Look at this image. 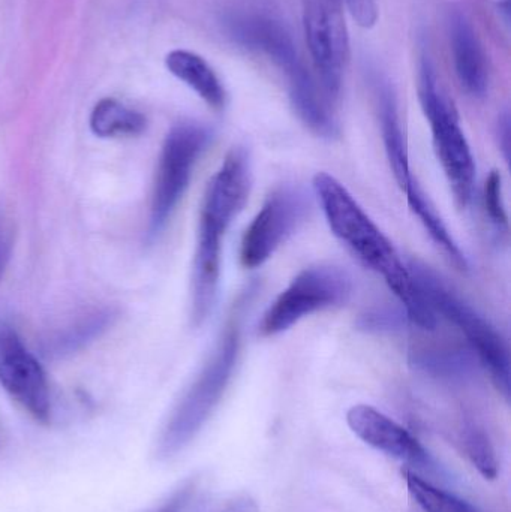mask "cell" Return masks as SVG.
Masks as SVG:
<instances>
[{"mask_svg": "<svg viewBox=\"0 0 511 512\" xmlns=\"http://www.w3.org/2000/svg\"><path fill=\"white\" fill-rule=\"evenodd\" d=\"M498 144H500L501 152H503L504 159L507 164L510 162V147H511V122L509 111H504L498 119L497 126Z\"/></svg>", "mask_w": 511, "mask_h": 512, "instance_id": "d4e9b609", "label": "cell"}, {"mask_svg": "<svg viewBox=\"0 0 511 512\" xmlns=\"http://www.w3.org/2000/svg\"><path fill=\"white\" fill-rule=\"evenodd\" d=\"M224 27L233 41L272 60L285 77L302 68L293 36L278 18L261 12H233L224 18Z\"/></svg>", "mask_w": 511, "mask_h": 512, "instance_id": "8fae6325", "label": "cell"}, {"mask_svg": "<svg viewBox=\"0 0 511 512\" xmlns=\"http://www.w3.org/2000/svg\"><path fill=\"white\" fill-rule=\"evenodd\" d=\"M195 490H197V481H185L161 507L150 512H183L188 507L191 499L194 498Z\"/></svg>", "mask_w": 511, "mask_h": 512, "instance_id": "cb8c5ba5", "label": "cell"}, {"mask_svg": "<svg viewBox=\"0 0 511 512\" xmlns=\"http://www.w3.org/2000/svg\"><path fill=\"white\" fill-rule=\"evenodd\" d=\"M464 448L474 468L486 478L494 480L498 475V462L488 435L477 427L470 426L464 432Z\"/></svg>", "mask_w": 511, "mask_h": 512, "instance_id": "44dd1931", "label": "cell"}, {"mask_svg": "<svg viewBox=\"0 0 511 512\" xmlns=\"http://www.w3.org/2000/svg\"><path fill=\"white\" fill-rule=\"evenodd\" d=\"M251 161L245 147H233L207 185L201 204L192 267V321L203 325L215 307L221 279L222 240L242 212L251 191Z\"/></svg>", "mask_w": 511, "mask_h": 512, "instance_id": "7a4b0ae2", "label": "cell"}, {"mask_svg": "<svg viewBox=\"0 0 511 512\" xmlns=\"http://www.w3.org/2000/svg\"><path fill=\"white\" fill-rule=\"evenodd\" d=\"M405 194H407L408 206L413 210L414 215L420 219L423 227L426 228L429 236L434 240L435 245L444 252V255L450 259V262H452L458 270L467 271L468 262L464 252L461 251L458 243L455 242L452 234L447 230L446 224H444L441 216L438 215L435 207L432 206L429 198L426 197L423 189L420 188L417 180L405 191Z\"/></svg>", "mask_w": 511, "mask_h": 512, "instance_id": "ac0fdd59", "label": "cell"}, {"mask_svg": "<svg viewBox=\"0 0 511 512\" xmlns=\"http://www.w3.org/2000/svg\"><path fill=\"white\" fill-rule=\"evenodd\" d=\"M314 191L333 236L344 243L365 267L383 277L404 306L411 324L422 330H434L437 327L435 312L420 292L410 268L356 198L338 179L327 173H318L314 177Z\"/></svg>", "mask_w": 511, "mask_h": 512, "instance_id": "6da1fadb", "label": "cell"}, {"mask_svg": "<svg viewBox=\"0 0 511 512\" xmlns=\"http://www.w3.org/2000/svg\"><path fill=\"white\" fill-rule=\"evenodd\" d=\"M306 200L294 188H278L267 197L260 212L243 234L240 262L254 270L269 261L294 233L306 215Z\"/></svg>", "mask_w": 511, "mask_h": 512, "instance_id": "30bf717a", "label": "cell"}, {"mask_svg": "<svg viewBox=\"0 0 511 512\" xmlns=\"http://www.w3.org/2000/svg\"><path fill=\"white\" fill-rule=\"evenodd\" d=\"M350 274L335 265H312L300 271L276 297L258 324V336L275 337L306 316L342 306L350 300Z\"/></svg>", "mask_w": 511, "mask_h": 512, "instance_id": "8992f818", "label": "cell"}, {"mask_svg": "<svg viewBox=\"0 0 511 512\" xmlns=\"http://www.w3.org/2000/svg\"><path fill=\"white\" fill-rule=\"evenodd\" d=\"M212 141L209 128L197 122L173 126L165 138L159 156L150 204L149 236L164 230L185 195L195 165Z\"/></svg>", "mask_w": 511, "mask_h": 512, "instance_id": "52a82bcc", "label": "cell"}, {"mask_svg": "<svg viewBox=\"0 0 511 512\" xmlns=\"http://www.w3.org/2000/svg\"><path fill=\"white\" fill-rule=\"evenodd\" d=\"M372 87H374L375 105H377L384 150H386L393 176L402 191L405 192L416 182V177L411 173L407 138H405L404 128H402L401 116H399L398 98H396L395 89L390 81L381 75H375Z\"/></svg>", "mask_w": 511, "mask_h": 512, "instance_id": "4fadbf2b", "label": "cell"}, {"mask_svg": "<svg viewBox=\"0 0 511 512\" xmlns=\"http://www.w3.org/2000/svg\"><path fill=\"white\" fill-rule=\"evenodd\" d=\"M291 104L303 125L317 137L333 138L339 135V123L329 96L320 89L311 72L303 65L287 77Z\"/></svg>", "mask_w": 511, "mask_h": 512, "instance_id": "9a60e30c", "label": "cell"}, {"mask_svg": "<svg viewBox=\"0 0 511 512\" xmlns=\"http://www.w3.org/2000/svg\"><path fill=\"white\" fill-rule=\"evenodd\" d=\"M450 44L462 89L474 98H483L489 87L485 51L470 21L461 12L450 18Z\"/></svg>", "mask_w": 511, "mask_h": 512, "instance_id": "5bb4252c", "label": "cell"}, {"mask_svg": "<svg viewBox=\"0 0 511 512\" xmlns=\"http://www.w3.org/2000/svg\"><path fill=\"white\" fill-rule=\"evenodd\" d=\"M0 384L33 420L50 423L47 375L17 331L6 322H0Z\"/></svg>", "mask_w": 511, "mask_h": 512, "instance_id": "9c48e42d", "label": "cell"}, {"mask_svg": "<svg viewBox=\"0 0 511 512\" xmlns=\"http://www.w3.org/2000/svg\"><path fill=\"white\" fill-rule=\"evenodd\" d=\"M360 27L371 29L378 20L377 0H342Z\"/></svg>", "mask_w": 511, "mask_h": 512, "instance_id": "603a6c76", "label": "cell"}, {"mask_svg": "<svg viewBox=\"0 0 511 512\" xmlns=\"http://www.w3.org/2000/svg\"><path fill=\"white\" fill-rule=\"evenodd\" d=\"M419 99L431 125L435 153L452 189L456 206L459 210H467L473 203L476 189V161L462 131L458 111L438 89L434 66L425 54L419 66Z\"/></svg>", "mask_w": 511, "mask_h": 512, "instance_id": "5b68a950", "label": "cell"}, {"mask_svg": "<svg viewBox=\"0 0 511 512\" xmlns=\"http://www.w3.org/2000/svg\"><path fill=\"white\" fill-rule=\"evenodd\" d=\"M342 0H303L306 42L330 101L341 95L350 60V38Z\"/></svg>", "mask_w": 511, "mask_h": 512, "instance_id": "ba28073f", "label": "cell"}, {"mask_svg": "<svg viewBox=\"0 0 511 512\" xmlns=\"http://www.w3.org/2000/svg\"><path fill=\"white\" fill-rule=\"evenodd\" d=\"M89 125L99 138L137 137L146 131L147 120L140 111L117 99L105 98L93 107Z\"/></svg>", "mask_w": 511, "mask_h": 512, "instance_id": "e0dca14e", "label": "cell"}, {"mask_svg": "<svg viewBox=\"0 0 511 512\" xmlns=\"http://www.w3.org/2000/svg\"><path fill=\"white\" fill-rule=\"evenodd\" d=\"M500 9L504 12V14H506V20L509 21L510 0H503V3H500Z\"/></svg>", "mask_w": 511, "mask_h": 512, "instance_id": "83f0119b", "label": "cell"}, {"mask_svg": "<svg viewBox=\"0 0 511 512\" xmlns=\"http://www.w3.org/2000/svg\"><path fill=\"white\" fill-rule=\"evenodd\" d=\"M414 364L426 373L441 378H462L470 373L473 361L462 351H425L417 354Z\"/></svg>", "mask_w": 511, "mask_h": 512, "instance_id": "ffe728a7", "label": "cell"}, {"mask_svg": "<svg viewBox=\"0 0 511 512\" xmlns=\"http://www.w3.org/2000/svg\"><path fill=\"white\" fill-rule=\"evenodd\" d=\"M485 209L495 227L509 228V215L503 198V177L500 171L492 170L485 183Z\"/></svg>", "mask_w": 511, "mask_h": 512, "instance_id": "7402d4cb", "label": "cell"}, {"mask_svg": "<svg viewBox=\"0 0 511 512\" xmlns=\"http://www.w3.org/2000/svg\"><path fill=\"white\" fill-rule=\"evenodd\" d=\"M168 71L191 87L213 110H222L227 93L212 66L192 51L174 50L165 59Z\"/></svg>", "mask_w": 511, "mask_h": 512, "instance_id": "2e32d148", "label": "cell"}, {"mask_svg": "<svg viewBox=\"0 0 511 512\" xmlns=\"http://www.w3.org/2000/svg\"><path fill=\"white\" fill-rule=\"evenodd\" d=\"M347 423L354 435L375 450L404 462L423 463L426 451L401 424L369 405H356L347 412Z\"/></svg>", "mask_w": 511, "mask_h": 512, "instance_id": "7c38bea8", "label": "cell"}, {"mask_svg": "<svg viewBox=\"0 0 511 512\" xmlns=\"http://www.w3.org/2000/svg\"><path fill=\"white\" fill-rule=\"evenodd\" d=\"M408 268L432 310L462 331L495 387L510 400V349L503 334L455 294L431 267L413 259Z\"/></svg>", "mask_w": 511, "mask_h": 512, "instance_id": "277c9868", "label": "cell"}, {"mask_svg": "<svg viewBox=\"0 0 511 512\" xmlns=\"http://www.w3.org/2000/svg\"><path fill=\"white\" fill-rule=\"evenodd\" d=\"M240 322L225 327L215 351L171 412L158 444V456L168 459L185 450L221 403L240 352Z\"/></svg>", "mask_w": 511, "mask_h": 512, "instance_id": "3957f363", "label": "cell"}, {"mask_svg": "<svg viewBox=\"0 0 511 512\" xmlns=\"http://www.w3.org/2000/svg\"><path fill=\"white\" fill-rule=\"evenodd\" d=\"M9 251H11V240H9L8 230L0 219V277L5 270L6 262H8Z\"/></svg>", "mask_w": 511, "mask_h": 512, "instance_id": "4316f807", "label": "cell"}, {"mask_svg": "<svg viewBox=\"0 0 511 512\" xmlns=\"http://www.w3.org/2000/svg\"><path fill=\"white\" fill-rule=\"evenodd\" d=\"M402 474H404L411 495L426 512H482L470 502L462 501L455 495H450V493L432 486L431 483L422 480L419 475L408 471V469L402 471Z\"/></svg>", "mask_w": 511, "mask_h": 512, "instance_id": "d6986e66", "label": "cell"}, {"mask_svg": "<svg viewBox=\"0 0 511 512\" xmlns=\"http://www.w3.org/2000/svg\"><path fill=\"white\" fill-rule=\"evenodd\" d=\"M218 512H260L257 502L249 496H239L228 502L221 511Z\"/></svg>", "mask_w": 511, "mask_h": 512, "instance_id": "484cf974", "label": "cell"}]
</instances>
